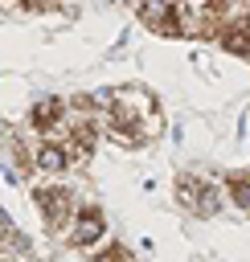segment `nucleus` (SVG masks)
Returning <instances> with one entry per match:
<instances>
[{"label":"nucleus","mask_w":250,"mask_h":262,"mask_svg":"<svg viewBox=\"0 0 250 262\" xmlns=\"http://www.w3.org/2000/svg\"><path fill=\"white\" fill-rule=\"evenodd\" d=\"M115 4H135V0H115Z\"/></svg>","instance_id":"9"},{"label":"nucleus","mask_w":250,"mask_h":262,"mask_svg":"<svg viewBox=\"0 0 250 262\" xmlns=\"http://www.w3.org/2000/svg\"><path fill=\"white\" fill-rule=\"evenodd\" d=\"M180 4L184 0H135V16L156 37H180V25H176Z\"/></svg>","instance_id":"3"},{"label":"nucleus","mask_w":250,"mask_h":262,"mask_svg":"<svg viewBox=\"0 0 250 262\" xmlns=\"http://www.w3.org/2000/svg\"><path fill=\"white\" fill-rule=\"evenodd\" d=\"M33 209H37V217L45 221V229L61 237V233L70 229L74 213H78V201H74V192H70L66 184H57V180H41V184L33 188Z\"/></svg>","instance_id":"1"},{"label":"nucleus","mask_w":250,"mask_h":262,"mask_svg":"<svg viewBox=\"0 0 250 262\" xmlns=\"http://www.w3.org/2000/svg\"><path fill=\"white\" fill-rule=\"evenodd\" d=\"M61 115H66V98H57V94H41V98L29 102V123H25V127H33L37 135H45Z\"/></svg>","instance_id":"4"},{"label":"nucleus","mask_w":250,"mask_h":262,"mask_svg":"<svg viewBox=\"0 0 250 262\" xmlns=\"http://www.w3.org/2000/svg\"><path fill=\"white\" fill-rule=\"evenodd\" d=\"M221 192H225V205H234L238 213H250V168L246 172H225Z\"/></svg>","instance_id":"6"},{"label":"nucleus","mask_w":250,"mask_h":262,"mask_svg":"<svg viewBox=\"0 0 250 262\" xmlns=\"http://www.w3.org/2000/svg\"><path fill=\"white\" fill-rule=\"evenodd\" d=\"M4 233H8V225H4V217H0V242H4Z\"/></svg>","instance_id":"8"},{"label":"nucleus","mask_w":250,"mask_h":262,"mask_svg":"<svg viewBox=\"0 0 250 262\" xmlns=\"http://www.w3.org/2000/svg\"><path fill=\"white\" fill-rule=\"evenodd\" d=\"M61 237L74 250H98V246H107V213L98 205H78V213H74V221H70V229Z\"/></svg>","instance_id":"2"},{"label":"nucleus","mask_w":250,"mask_h":262,"mask_svg":"<svg viewBox=\"0 0 250 262\" xmlns=\"http://www.w3.org/2000/svg\"><path fill=\"white\" fill-rule=\"evenodd\" d=\"M0 12H25V0H0Z\"/></svg>","instance_id":"7"},{"label":"nucleus","mask_w":250,"mask_h":262,"mask_svg":"<svg viewBox=\"0 0 250 262\" xmlns=\"http://www.w3.org/2000/svg\"><path fill=\"white\" fill-rule=\"evenodd\" d=\"M61 172H70V168H66V147L41 139V147H37V156H33V176H41V180H57Z\"/></svg>","instance_id":"5"}]
</instances>
